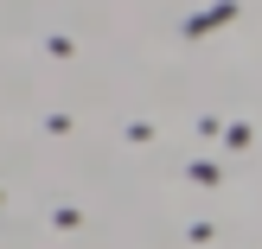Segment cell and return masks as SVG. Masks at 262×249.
Instances as JSON below:
<instances>
[]
</instances>
